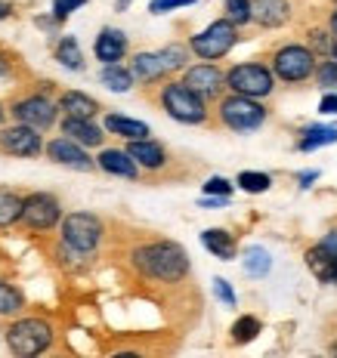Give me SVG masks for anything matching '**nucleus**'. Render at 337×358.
Here are the masks:
<instances>
[{
  "label": "nucleus",
  "instance_id": "34",
  "mask_svg": "<svg viewBox=\"0 0 337 358\" xmlns=\"http://www.w3.org/2000/svg\"><path fill=\"white\" fill-rule=\"evenodd\" d=\"M331 43H334V34H331V28H310L306 31V47L312 50L316 56H328L331 53Z\"/></svg>",
  "mask_w": 337,
  "mask_h": 358
},
{
  "label": "nucleus",
  "instance_id": "8",
  "mask_svg": "<svg viewBox=\"0 0 337 358\" xmlns=\"http://www.w3.org/2000/svg\"><path fill=\"white\" fill-rule=\"evenodd\" d=\"M242 41V28L232 25L226 16L214 19L211 25H205L201 31H195L189 37V53L192 59H201V62H220V59H226L232 50H235V43Z\"/></svg>",
  "mask_w": 337,
  "mask_h": 358
},
{
  "label": "nucleus",
  "instance_id": "13",
  "mask_svg": "<svg viewBox=\"0 0 337 358\" xmlns=\"http://www.w3.org/2000/svg\"><path fill=\"white\" fill-rule=\"evenodd\" d=\"M43 158L56 167H65V170H74V173H93L96 170V161H93V152L84 145H78L74 139L69 136H50L43 139Z\"/></svg>",
  "mask_w": 337,
  "mask_h": 358
},
{
  "label": "nucleus",
  "instance_id": "27",
  "mask_svg": "<svg viewBox=\"0 0 337 358\" xmlns=\"http://www.w3.org/2000/svg\"><path fill=\"white\" fill-rule=\"evenodd\" d=\"M22 213V192L0 185V232H13Z\"/></svg>",
  "mask_w": 337,
  "mask_h": 358
},
{
  "label": "nucleus",
  "instance_id": "43",
  "mask_svg": "<svg viewBox=\"0 0 337 358\" xmlns=\"http://www.w3.org/2000/svg\"><path fill=\"white\" fill-rule=\"evenodd\" d=\"M319 179V170H310V173H297V182L303 185V189H310V182H316Z\"/></svg>",
  "mask_w": 337,
  "mask_h": 358
},
{
  "label": "nucleus",
  "instance_id": "31",
  "mask_svg": "<svg viewBox=\"0 0 337 358\" xmlns=\"http://www.w3.org/2000/svg\"><path fill=\"white\" fill-rule=\"evenodd\" d=\"M242 268L251 278H263L269 268H273V257H269V250H263V248H248L242 253Z\"/></svg>",
  "mask_w": 337,
  "mask_h": 358
},
{
  "label": "nucleus",
  "instance_id": "30",
  "mask_svg": "<svg viewBox=\"0 0 337 358\" xmlns=\"http://www.w3.org/2000/svg\"><path fill=\"white\" fill-rule=\"evenodd\" d=\"M337 143V127H322V124H312L303 130L301 143H297V148L301 152H316V148L322 145H334Z\"/></svg>",
  "mask_w": 337,
  "mask_h": 358
},
{
  "label": "nucleus",
  "instance_id": "38",
  "mask_svg": "<svg viewBox=\"0 0 337 358\" xmlns=\"http://www.w3.org/2000/svg\"><path fill=\"white\" fill-rule=\"evenodd\" d=\"M198 0H149V13L152 16H164V13H177L186 6H195Z\"/></svg>",
  "mask_w": 337,
  "mask_h": 358
},
{
  "label": "nucleus",
  "instance_id": "47",
  "mask_svg": "<svg viewBox=\"0 0 337 358\" xmlns=\"http://www.w3.org/2000/svg\"><path fill=\"white\" fill-rule=\"evenodd\" d=\"M10 117H6V102H0V124H6Z\"/></svg>",
  "mask_w": 337,
  "mask_h": 358
},
{
  "label": "nucleus",
  "instance_id": "5",
  "mask_svg": "<svg viewBox=\"0 0 337 358\" xmlns=\"http://www.w3.org/2000/svg\"><path fill=\"white\" fill-rule=\"evenodd\" d=\"M269 121V108L263 99H251V96L223 93L211 108V124L223 127L229 133H254Z\"/></svg>",
  "mask_w": 337,
  "mask_h": 358
},
{
  "label": "nucleus",
  "instance_id": "17",
  "mask_svg": "<svg viewBox=\"0 0 337 358\" xmlns=\"http://www.w3.org/2000/svg\"><path fill=\"white\" fill-rule=\"evenodd\" d=\"M127 69H130L137 87H158L161 80L170 78V71L164 69L158 50H137V53H130V59H127Z\"/></svg>",
  "mask_w": 337,
  "mask_h": 358
},
{
  "label": "nucleus",
  "instance_id": "29",
  "mask_svg": "<svg viewBox=\"0 0 337 358\" xmlns=\"http://www.w3.org/2000/svg\"><path fill=\"white\" fill-rule=\"evenodd\" d=\"M260 331H263V322H260L257 315H238L229 327V340L235 343V346H248V343L260 337Z\"/></svg>",
  "mask_w": 337,
  "mask_h": 358
},
{
  "label": "nucleus",
  "instance_id": "12",
  "mask_svg": "<svg viewBox=\"0 0 337 358\" xmlns=\"http://www.w3.org/2000/svg\"><path fill=\"white\" fill-rule=\"evenodd\" d=\"M43 133L28 124L6 121L0 124V155L4 158H41L43 155Z\"/></svg>",
  "mask_w": 337,
  "mask_h": 358
},
{
  "label": "nucleus",
  "instance_id": "39",
  "mask_svg": "<svg viewBox=\"0 0 337 358\" xmlns=\"http://www.w3.org/2000/svg\"><path fill=\"white\" fill-rule=\"evenodd\" d=\"M232 189H235V182H229L226 176H211L205 185H201V192H205V195H216V198H229Z\"/></svg>",
  "mask_w": 337,
  "mask_h": 358
},
{
  "label": "nucleus",
  "instance_id": "3",
  "mask_svg": "<svg viewBox=\"0 0 337 358\" xmlns=\"http://www.w3.org/2000/svg\"><path fill=\"white\" fill-rule=\"evenodd\" d=\"M56 84H43V87H25L6 102V117L19 124H28L41 133L56 130L59 124V106H56Z\"/></svg>",
  "mask_w": 337,
  "mask_h": 358
},
{
  "label": "nucleus",
  "instance_id": "25",
  "mask_svg": "<svg viewBox=\"0 0 337 358\" xmlns=\"http://www.w3.org/2000/svg\"><path fill=\"white\" fill-rule=\"evenodd\" d=\"M201 244H205L207 253H214L216 259H226V263L238 257V241L226 229H205V232H201Z\"/></svg>",
  "mask_w": 337,
  "mask_h": 358
},
{
  "label": "nucleus",
  "instance_id": "18",
  "mask_svg": "<svg viewBox=\"0 0 337 358\" xmlns=\"http://www.w3.org/2000/svg\"><path fill=\"white\" fill-rule=\"evenodd\" d=\"M93 56H96V62H102V65L124 62V59L130 56V37L115 25L99 28V34L93 37Z\"/></svg>",
  "mask_w": 337,
  "mask_h": 358
},
{
  "label": "nucleus",
  "instance_id": "32",
  "mask_svg": "<svg viewBox=\"0 0 337 358\" xmlns=\"http://www.w3.org/2000/svg\"><path fill=\"white\" fill-rule=\"evenodd\" d=\"M235 185L242 192H248V195H263V192H269V185H273V176L257 173V170H242L235 179Z\"/></svg>",
  "mask_w": 337,
  "mask_h": 358
},
{
  "label": "nucleus",
  "instance_id": "48",
  "mask_svg": "<svg viewBox=\"0 0 337 358\" xmlns=\"http://www.w3.org/2000/svg\"><path fill=\"white\" fill-rule=\"evenodd\" d=\"M328 59H334V62H337V41L331 43V53H328Z\"/></svg>",
  "mask_w": 337,
  "mask_h": 358
},
{
  "label": "nucleus",
  "instance_id": "10",
  "mask_svg": "<svg viewBox=\"0 0 337 358\" xmlns=\"http://www.w3.org/2000/svg\"><path fill=\"white\" fill-rule=\"evenodd\" d=\"M226 93L251 96V99H269L275 93V78L266 62L248 59V62H235L226 69Z\"/></svg>",
  "mask_w": 337,
  "mask_h": 358
},
{
  "label": "nucleus",
  "instance_id": "19",
  "mask_svg": "<svg viewBox=\"0 0 337 358\" xmlns=\"http://www.w3.org/2000/svg\"><path fill=\"white\" fill-rule=\"evenodd\" d=\"M56 106H59V117H99L106 111L102 102L96 96L84 93V90H59Z\"/></svg>",
  "mask_w": 337,
  "mask_h": 358
},
{
  "label": "nucleus",
  "instance_id": "15",
  "mask_svg": "<svg viewBox=\"0 0 337 358\" xmlns=\"http://www.w3.org/2000/svg\"><path fill=\"white\" fill-rule=\"evenodd\" d=\"M93 161H96V170H99V173H106V176L130 179V182L142 179V170L137 167V161L127 155L124 145H102V148H96Z\"/></svg>",
  "mask_w": 337,
  "mask_h": 358
},
{
  "label": "nucleus",
  "instance_id": "46",
  "mask_svg": "<svg viewBox=\"0 0 337 358\" xmlns=\"http://www.w3.org/2000/svg\"><path fill=\"white\" fill-rule=\"evenodd\" d=\"M130 3L133 0H115V13H127L130 10Z\"/></svg>",
  "mask_w": 337,
  "mask_h": 358
},
{
  "label": "nucleus",
  "instance_id": "26",
  "mask_svg": "<svg viewBox=\"0 0 337 358\" xmlns=\"http://www.w3.org/2000/svg\"><path fill=\"white\" fill-rule=\"evenodd\" d=\"M99 84L111 90V93H130L137 87V80H133V74L124 62H109L99 69Z\"/></svg>",
  "mask_w": 337,
  "mask_h": 358
},
{
  "label": "nucleus",
  "instance_id": "44",
  "mask_svg": "<svg viewBox=\"0 0 337 358\" xmlns=\"http://www.w3.org/2000/svg\"><path fill=\"white\" fill-rule=\"evenodd\" d=\"M10 16H13V6L6 3V0H0V22H4V19H10Z\"/></svg>",
  "mask_w": 337,
  "mask_h": 358
},
{
  "label": "nucleus",
  "instance_id": "20",
  "mask_svg": "<svg viewBox=\"0 0 337 358\" xmlns=\"http://www.w3.org/2000/svg\"><path fill=\"white\" fill-rule=\"evenodd\" d=\"M291 13H294L291 0H251V25H260L266 31L288 25Z\"/></svg>",
  "mask_w": 337,
  "mask_h": 358
},
{
  "label": "nucleus",
  "instance_id": "24",
  "mask_svg": "<svg viewBox=\"0 0 337 358\" xmlns=\"http://www.w3.org/2000/svg\"><path fill=\"white\" fill-rule=\"evenodd\" d=\"M25 309H28L25 290H22L16 281L10 278V275L0 272V322H6V318H16Z\"/></svg>",
  "mask_w": 337,
  "mask_h": 358
},
{
  "label": "nucleus",
  "instance_id": "14",
  "mask_svg": "<svg viewBox=\"0 0 337 358\" xmlns=\"http://www.w3.org/2000/svg\"><path fill=\"white\" fill-rule=\"evenodd\" d=\"M124 148H127V155L137 161V167L142 170V173L158 176V173H164V170L170 167V152H167V145L158 143V139H152V136L130 139V143H124Z\"/></svg>",
  "mask_w": 337,
  "mask_h": 358
},
{
  "label": "nucleus",
  "instance_id": "41",
  "mask_svg": "<svg viewBox=\"0 0 337 358\" xmlns=\"http://www.w3.org/2000/svg\"><path fill=\"white\" fill-rule=\"evenodd\" d=\"M34 25L41 28L43 34H50V37H56L59 31H62V22H59L53 13H43V16H34Z\"/></svg>",
  "mask_w": 337,
  "mask_h": 358
},
{
  "label": "nucleus",
  "instance_id": "45",
  "mask_svg": "<svg viewBox=\"0 0 337 358\" xmlns=\"http://www.w3.org/2000/svg\"><path fill=\"white\" fill-rule=\"evenodd\" d=\"M328 28H331V34L337 37V6H334L331 13H328Z\"/></svg>",
  "mask_w": 337,
  "mask_h": 358
},
{
  "label": "nucleus",
  "instance_id": "37",
  "mask_svg": "<svg viewBox=\"0 0 337 358\" xmlns=\"http://www.w3.org/2000/svg\"><path fill=\"white\" fill-rule=\"evenodd\" d=\"M19 56L10 53L6 47H0V80H16L19 78Z\"/></svg>",
  "mask_w": 337,
  "mask_h": 358
},
{
  "label": "nucleus",
  "instance_id": "9",
  "mask_svg": "<svg viewBox=\"0 0 337 358\" xmlns=\"http://www.w3.org/2000/svg\"><path fill=\"white\" fill-rule=\"evenodd\" d=\"M316 53H312L306 43H284V47L273 50V56H269V71H273L275 80H282V84H306V80L312 78V71H316Z\"/></svg>",
  "mask_w": 337,
  "mask_h": 358
},
{
  "label": "nucleus",
  "instance_id": "22",
  "mask_svg": "<svg viewBox=\"0 0 337 358\" xmlns=\"http://www.w3.org/2000/svg\"><path fill=\"white\" fill-rule=\"evenodd\" d=\"M303 263L316 281H322V285H337V253H331L322 241L312 244V248L303 253Z\"/></svg>",
  "mask_w": 337,
  "mask_h": 358
},
{
  "label": "nucleus",
  "instance_id": "7",
  "mask_svg": "<svg viewBox=\"0 0 337 358\" xmlns=\"http://www.w3.org/2000/svg\"><path fill=\"white\" fill-rule=\"evenodd\" d=\"M62 213H65V207L56 192H43V189L28 192V195H22V213H19L16 229L32 238L53 235L59 229Z\"/></svg>",
  "mask_w": 337,
  "mask_h": 358
},
{
  "label": "nucleus",
  "instance_id": "1",
  "mask_svg": "<svg viewBox=\"0 0 337 358\" xmlns=\"http://www.w3.org/2000/svg\"><path fill=\"white\" fill-rule=\"evenodd\" d=\"M130 266L137 268V275L155 285H183L192 272L186 248L170 238H152V241L137 244L130 250Z\"/></svg>",
  "mask_w": 337,
  "mask_h": 358
},
{
  "label": "nucleus",
  "instance_id": "2",
  "mask_svg": "<svg viewBox=\"0 0 337 358\" xmlns=\"http://www.w3.org/2000/svg\"><path fill=\"white\" fill-rule=\"evenodd\" d=\"M0 331H4V346L16 358H37L50 352L56 343V324L47 315L22 312L16 318H6Z\"/></svg>",
  "mask_w": 337,
  "mask_h": 358
},
{
  "label": "nucleus",
  "instance_id": "21",
  "mask_svg": "<svg viewBox=\"0 0 337 358\" xmlns=\"http://www.w3.org/2000/svg\"><path fill=\"white\" fill-rule=\"evenodd\" d=\"M102 130L115 139H142V136H152V127L146 121H137V117H127L124 111H102Z\"/></svg>",
  "mask_w": 337,
  "mask_h": 358
},
{
  "label": "nucleus",
  "instance_id": "4",
  "mask_svg": "<svg viewBox=\"0 0 337 358\" xmlns=\"http://www.w3.org/2000/svg\"><path fill=\"white\" fill-rule=\"evenodd\" d=\"M155 106L177 124H186V127L211 124V102H205L198 93H192L179 78H167L155 87Z\"/></svg>",
  "mask_w": 337,
  "mask_h": 358
},
{
  "label": "nucleus",
  "instance_id": "35",
  "mask_svg": "<svg viewBox=\"0 0 337 358\" xmlns=\"http://www.w3.org/2000/svg\"><path fill=\"white\" fill-rule=\"evenodd\" d=\"M312 80H316L325 93H337V62L334 59L325 56V62H319L316 71H312Z\"/></svg>",
  "mask_w": 337,
  "mask_h": 358
},
{
  "label": "nucleus",
  "instance_id": "16",
  "mask_svg": "<svg viewBox=\"0 0 337 358\" xmlns=\"http://www.w3.org/2000/svg\"><path fill=\"white\" fill-rule=\"evenodd\" d=\"M56 130L62 133V136L74 139L78 145L90 148V152L102 148V145H106V139H109V133L102 130V124L96 121V117H59Z\"/></svg>",
  "mask_w": 337,
  "mask_h": 358
},
{
  "label": "nucleus",
  "instance_id": "42",
  "mask_svg": "<svg viewBox=\"0 0 337 358\" xmlns=\"http://www.w3.org/2000/svg\"><path fill=\"white\" fill-rule=\"evenodd\" d=\"M319 111H322V115H337V93H325V96H322Z\"/></svg>",
  "mask_w": 337,
  "mask_h": 358
},
{
  "label": "nucleus",
  "instance_id": "33",
  "mask_svg": "<svg viewBox=\"0 0 337 358\" xmlns=\"http://www.w3.org/2000/svg\"><path fill=\"white\" fill-rule=\"evenodd\" d=\"M223 16L238 28L251 25V0H223Z\"/></svg>",
  "mask_w": 337,
  "mask_h": 358
},
{
  "label": "nucleus",
  "instance_id": "40",
  "mask_svg": "<svg viewBox=\"0 0 337 358\" xmlns=\"http://www.w3.org/2000/svg\"><path fill=\"white\" fill-rule=\"evenodd\" d=\"M214 296L226 306V309H235L238 306V296H235V290H232V285L226 278H214Z\"/></svg>",
  "mask_w": 337,
  "mask_h": 358
},
{
  "label": "nucleus",
  "instance_id": "6",
  "mask_svg": "<svg viewBox=\"0 0 337 358\" xmlns=\"http://www.w3.org/2000/svg\"><path fill=\"white\" fill-rule=\"evenodd\" d=\"M106 220L93 210H71V213H62L59 220V229H56V238L65 244V248L78 250V253H87V257H96L106 241Z\"/></svg>",
  "mask_w": 337,
  "mask_h": 358
},
{
  "label": "nucleus",
  "instance_id": "11",
  "mask_svg": "<svg viewBox=\"0 0 337 358\" xmlns=\"http://www.w3.org/2000/svg\"><path fill=\"white\" fill-rule=\"evenodd\" d=\"M192 93H198L205 102H214L226 93V69H220L216 62H201V59H192L183 71L177 74Z\"/></svg>",
  "mask_w": 337,
  "mask_h": 358
},
{
  "label": "nucleus",
  "instance_id": "28",
  "mask_svg": "<svg viewBox=\"0 0 337 358\" xmlns=\"http://www.w3.org/2000/svg\"><path fill=\"white\" fill-rule=\"evenodd\" d=\"M158 56H161L164 69L170 71V78H177V74H179V71L186 69V65L192 62L189 43H183V41H170V43H164V47L158 50Z\"/></svg>",
  "mask_w": 337,
  "mask_h": 358
},
{
  "label": "nucleus",
  "instance_id": "36",
  "mask_svg": "<svg viewBox=\"0 0 337 358\" xmlns=\"http://www.w3.org/2000/svg\"><path fill=\"white\" fill-rule=\"evenodd\" d=\"M87 3H90V0H53V6H50V13H53V16H56V19L65 25V22H69V19H71L78 10H84Z\"/></svg>",
  "mask_w": 337,
  "mask_h": 358
},
{
  "label": "nucleus",
  "instance_id": "49",
  "mask_svg": "<svg viewBox=\"0 0 337 358\" xmlns=\"http://www.w3.org/2000/svg\"><path fill=\"white\" fill-rule=\"evenodd\" d=\"M331 3H334V6H337V0H331Z\"/></svg>",
  "mask_w": 337,
  "mask_h": 358
},
{
  "label": "nucleus",
  "instance_id": "23",
  "mask_svg": "<svg viewBox=\"0 0 337 358\" xmlns=\"http://www.w3.org/2000/svg\"><path fill=\"white\" fill-rule=\"evenodd\" d=\"M53 59L62 65L65 71H87V59H84V50H81L78 37L74 34H56V43H53Z\"/></svg>",
  "mask_w": 337,
  "mask_h": 358
}]
</instances>
